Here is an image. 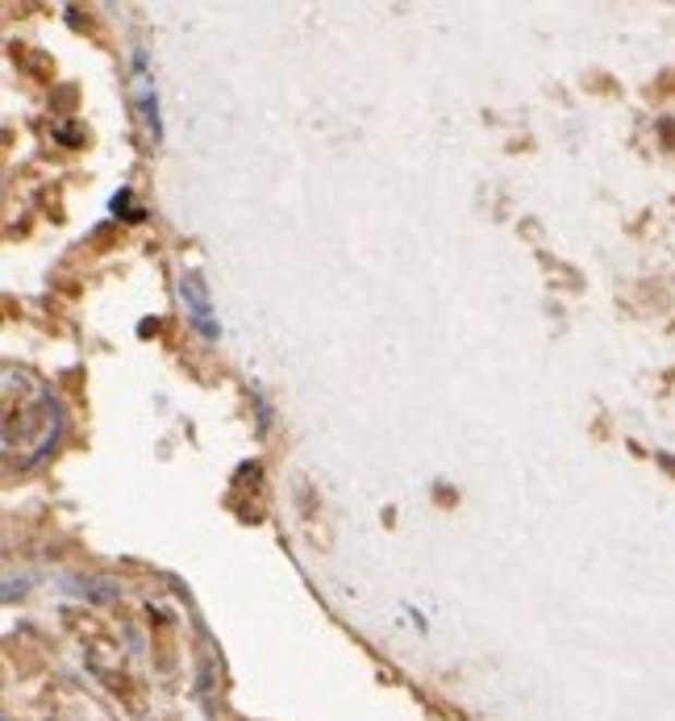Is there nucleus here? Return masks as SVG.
I'll return each mask as SVG.
<instances>
[{"label":"nucleus","instance_id":"f257e3e1","mask_svg":"<svg viewBox=\"0 0 675 721\" xmlns=\"http://www.w3.org/2000/svg\"><path fill=\"white\" fill-rule=\"evenodd\" d=\"M180 301H184L192 326L201 329L205 338H217V334H221L217 322H213V301H209V288H205L201 272H184V279H180Z\"/></svg>","mask_w":675,"mask_h":721},{"label":"nucleus","instance_id":"f03ea898","mask_svg":"<svg viewBox=\"0 0 675 721\" xmlns=\"http://www.w3.org/2000/svg\"><path fill=\"white\" fill-rule=\"evenodd\" d=\"M130 93H134V105H138L142 125H146V139L159 142V100H155V84L146 75L142 55H134V84H130Z\"/></svg>","mask_w":675,"mask_h":721}]
</instances>
